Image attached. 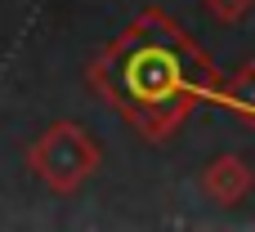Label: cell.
Here are the masks:
<instances>
[{
	"instance_id": "cell-1",
	"label": "cell",
	"mask_w": 255,
	"mask_h": 232,
	"mask_svg": "<svg viewBox=\"0 0 255 232\" xmlns=\"http://www.w3.org/2000/svg\"><path fill=\"white\" fill-rule=\"evenodd\" d=\"M94 161H99V152H94V143H90L76 125H54V130L31 148L36 174H40L49 188H58V192H72V188L94 170Z\"/></svg>"
}]
</instances>
